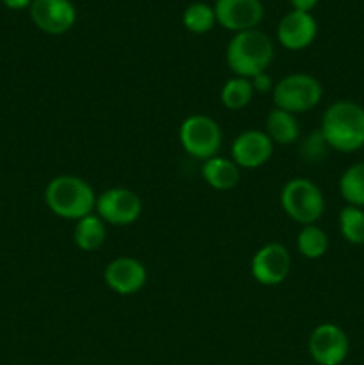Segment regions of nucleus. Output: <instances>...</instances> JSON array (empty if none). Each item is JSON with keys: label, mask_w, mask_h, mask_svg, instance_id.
Listing matches in <instances>:
<instances>
[{"label": "nucleus", "mask_w": 364, "mask_h": 365, "mask_svg": "<svg viewBox=\"0 0 364 365\" xmlns=\"http://www.w3.org/2000/svg\"><path fill=\"white\" fill-rule=\"evenodd\" d=\"M320 132L328 148L352 153L364 148V107L352 100H338L325 109Z\"/></svg>", "instance_id": "f257e3e1"}, {"label": "nucleus", "mask_w": 364, "mask_h": 365, "mask_svg": "<svg viewBox=\"0 0 364 365\" xmlns=\"http://www.w3.org/2000/svg\"><path fill=\"white\" fill-rule=\"evenodd\" d=\"M45 203L54 216L79 221L95 212L96 192L84 178L75 175H59L46 184Z\"/></svg>", "instance_id": "f03ea898"}, {"label": "nucleus", "mask_w": 364, "mask_h": 365, "mask_svg": "<svg viewBox=\"0 0 364 365\" xmlns=\"http://www.w3.org/2000/svg\"><path fill=\"white\" fill-rule=\"evenodd\" d=\"M273 43L270 36L259 29L243 31L232 36L227 45L225 59L234 77L252 78L263 73L273 61Z\"/></svg>", "instance_id": "7ed1b4c3"}, {"label": "nucleus", "mask_w": 364, "mask_h": 365, "mask_svg": "<svg viewBox=\"0 0 364 365\" xmlns=\"http://www.w3.org/2000/svg\"><path fill=\"white\" fill-rule=\"evenodd\" d=\"M280 205L285 216L302 227L316 225L325 212L323 192L313 180L303 177L285 182L280 191Z\"/></svg>", "instance_id": "20e7f679"}, {"label": "nucleus", "mask_w": 364, "mask_h": 365, "mask_svg": "<svg viewBox=\"0 0 364 365\" xmlns=\"http://www.w3.org/2000/svg\"><path fill=\"white\" fill-rule=\"evenodd\" d=\"M273 103L291 114H303L313 110L323 98V86L309 73H291L282 77L273 86Z\"/></svg>", "instance_id": "39448f33"}, {"label": "nucleus", "mask_w": 364, "mask_h": 365, "mask_svg": "<svg viewBox=\"0 0 364 365\" xmlns=\"http://www.w3.org/2000/svg\"><path fill=\"white\" fill-rule=\"evenodd\" d=\"M178 143L188 155L203 163L220 153L223 132L218 121L211 116L191 114L178 127Z\"/></svg>", "instance_id": "423d86ee"}, {"label": "nucleus", "mask_w": 364, "mask_h": 365, "mask_svg": "<svg viewBox=\"0 0 364 365\" xmlns=\"http://www.w3.org/2000/svg\"><path fill=\"white\" fill-rule=\"evenodd\" d=\"M143 212V202L138 192L127 187H111L96 196L95 214L106 225L128 227L136 223Z\"/></svg>", "instance_id": "0eeeda50"}, {"label": "nucleus", "mask_w": 364, "mask_h": 365, "mask_svg": "<svg viewBox=\"0 0 364 365\" xmlns=\"http://www.w3.org/2000/svg\"><path fill=\"white\" fill-rule=\"evenodd\" d=\"M291 271V253L280 242H268L261 246L252 257L250 273L253 280L264 287H277Z\"/></svg>", "instance_id": "6e6552de"}, {"label": "nucleus", "mask_w": 364, "mask_h": 365, "mask_svg": "<svg viewBox=\"0 0 364 365\" xmlns=\"http://www.w3.org/2000/svg\"><path fill=\"white\" fill-rule=\"evenodd\" d=\"M310 359L318 365H341L350 351L348 335L334 323L318 324L309 335Z\"/></svg>", "instance_id": "1a4fd4ad"}, {"label": "nucleus", "mask_w": 364, "mask_h": 365, "mask_svg": "<svg viewBox=\"0 0 364 365\" xmlns=\"http://www.w3.org/2000/svg\"><path fill=\"white\" fill-rule=\"evenodd\" d=\"M148 280L145 264L134 257H116L103 269V282L120 296H132L141 291Z\"/></svg>", "instance_id": "9d476101"}, {"label": "nucleus", "mask_w": 364, "mask_h": 365, "mask_svg": "<svg viewBox=\"0 0 364 365\" xmlns=\"http://www.w3.org/2000/svg\"><path fill=\"white\" fill-rule=\"evenodd\" d=\"M213 7L216 14V24L236 34L257 29L264 16V7L261 0H216Z\"/></svg>", "instance_id": "9b49d317"}, {"label": "nucleus", "mask_w": 364, "mask_h": 365, "mask_svg": "<svg viewBox=\"0 0 364 365\" xmlns=\"http://www.w3.org/2000/svg\"><path fill=\"white\" fill-rule=\"evenodd\" d=\"M31 18L39 31L59 36L77 21V9L71 0H32Z\"/></svg>", "instance_id": "f8f14e48"}, {"label": "nucleus", "mask_w": 364, "mask_h": 365, "mask_svg": "<svg viewBox=\"0 0 364 365\" xmlns=\"http://www.w3.org/2000/svg\"><path fill=\"white\" fill-rule=\"evenodd\" d=\"M273 141L264 130H245L232 141L231 159L241 170H257L273 155Z\"/></svg>", "instance_id": "ddd939ff"}, {"label": "nucleus", "mask_w": 364, "mask_h": 365, "mask_svg": "<svg viewBox=\"0 0 364 365\" xmlns=\"http://www.w3.org/2000/svg\"><path fill=\"white\" fill-rule=\"evenodd\" d=\"M318 24L310 13L289 11L277 27V39L284 48L303 50L316 39Z\"/></svg>", "instance_id": "4468645a"}, {"label": "nucleus", "mask_w": 364, "mask_h": 365, "mask_svg": "<svg viewBox=\"0 0 364 365\" xmlns=\"http://www.w3.org/2000/svg\"><path fill=\"white\" fill-rule=\"evenodd\" d=\"M202 178L216 191H231L241 180V168L227 157H211L202 163Z\"/></svg>", "instance_id": "2eb2a0df"}, {"label": "nucleus", "mask_w": 364, "mask_h": 365, "mask_svg": "<svg viewBox=\"0 0 364 365\" xmlns=\"http://www.w3.org/2000/svg\"><path fill=\"white\" fill-rule=\"evenodd\" d=\"M264 132L273 141V145L288 146L298 141L300 123L295 114L273 107L264 121Z\"/></svg>", "instance_id": "dca6fc26"}, {"label": "nucleus", "mask_w": 364, "mask_h": 365, "mask_svg": "<svg viewBox=\"0 0 364 365\" xmlns=\"http://www.w3.org/2000/svg\"><path fill=\"white\" fill-rule=\"evenodd\" d=\"M107 237V227L95 212L75 221L74 242L81 252H96Z\"/></svg>", "instance_id": "f3484780"}, {"label": "nucleus", "mask_w": 364, "mask_h": 365, "mask_svg": "<svg viewBox=\"0 0 364 365\" xmlns=\"http://www.w3.org/2000/svg\"><path fill=\"white\" fill-rule=\"evenodd\" d=\"M339 192L348 205L364 209V163L346 168L339 178Z\"/></svg>", "instance_id": "a211bd4d"}, {"label": "nucleus", "mask_w": 364, "mask_h": 365, "mask_svg": "<svg viewBox=\"0 0 364 365\" xmlns=\"http://www.w3.org/2000/svg\"><path fill=\"white\" fill-rule=\"evenodd\" d=\"M253 88L250 78L245 77H232L223 84L220 91V102L228 110H241L252 102Z\"/></svg>", "instance_id": "6ab92c4d"}, {"label": "nucleus", "mask_w": 364, "mask_h": 365, "mask_svg": "<svg viewBox=\"0 0 364 365\" xmlns=\"http://www.w3.org/2000/svg\"><path fill=\"white\" fill-rule=\"evenodd\" d=\"M296 248L300 255L309 260H318L327 253L328 235L316 225H307L296 235Z\"/></svg>", "instance_id": "aec40b11"}, {"label": "nucleus", "mask_w": 364, "mask_h": 365, "mask_svg": "<svg viewBox=\"0 0 364 365\" xmlns=\"http://www.w3.org/2000/svg\"><path fill=\"white\" fill-rule=\"evenodd\" d=\"M182 24L193 34H206L216 25L214 7L206 2H193L182 13Z\"/></svg>", "instance_id": "412c9836"}, {"label": "nucleus", "mask_w": 364, "mask_h": 365, "mask_svg": "<svg viewBox=\"0 0 364 365\" xmlns=\"http://www.w3.org/2000/svg\"><path fill=\"white\" fill-rule=\"evenodd\" d=\"M339 230L346 242L353 246L364 245V210L346 205L339 212Z\"/></svg>", "instance_id": "4be33fe9"}, {"label": "nucleus", "mask_w": 364, "mask_h": 365, "mask_svg": "<svg viewBox=\"0 0 364 365\" xmlns=\"http://www.w3.org/2000/svg\"><path fill=\"white\" fill-rule=\"evenodd\" d=\"M327 148L328 145L325 143L323 135H321L320 130H316L314 134L307 135V139L303 141L302 159L309 164L320 163V160H323L327 157Z\"/></svg>", "instance_id": "5701e85b"}, {"label": "nucleus", "mask_w": 364, "mask_h": 365, "mask_svg": "<svg viewBox=\"0 0 364 365\" xmlns=\"http://www.w3.org/2000/svg\"><path fill=\"white\" fill-rule=\"evenodd\" d=\"M252 82V88L256 93H268V91H273V81L271 77L268 75V71H263V73L256 75V77L250 78Z\"/></svg>", "instance_id": "b1692460"}, {"label": "nucleus", "mask_w": 364, "mask_h": 365, "mask_svg": "<svg viewBox=\"0 0 364 365\" xmlns=\"http://www.w3.org/2000/svg\"><path fill=\"white\" fill-rule=\"evenodd\" d=\"M293 6V11H302V13H310L316 7L318 0H289Z\"/></svg>", "instance_id": "393cba45"}, {"label": "nucleus", "mask_w": 364, "mask_h": 365, "mask_svg": "<svg viewBox=\"0 0 364 365\" xmlns=\"http://www.w3.org/2000/svg\"><path fill=\"white\" fill-rule=\"evenodd\" d=\"M4 6L9 7V9H14V11H20V9H25V7H31L32 0H2Z\"/></svg>", "instance_id": "a878e982"}]
</instances>
